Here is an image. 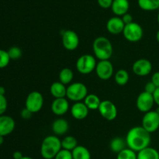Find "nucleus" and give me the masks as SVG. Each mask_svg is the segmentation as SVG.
<instances>
[{"instance_id":"obj_20","label":"nucleus","mask_w":159,"mask_h":159,"mask_svg":"<svg viewBox=\"0 0 159 159\" xmlns=\"http://www.w3.org/2000/svg\"><path fill=\"white\" fill-rule=\"evenodd\" d=\"M50 92L54 98H66L67 86L61 83L60 81H56L50 87Z\"/></svg>"},{"instance_id":"obj_8","label":"nucleus","mask_w":159,"mask_h":159,"mask_svg":"<svg viewBox=\"0 0 159 159\" xmlns=\"http://www.w3.org/2000/svg\"><path fill=\"white\" fill-rule=\"evenodd\" d=\"M141 126L150 133L156 132L159 129V115L155 110L144 113L141 121Z\"/></svg>"},{"instance_id":"obj_34","label":"nucleus","mask_w":159,"mask_h":159,"mask_svg":"<svg viewBox=\"0 0 159 159\" xmlns=\"http://www.w3.org/2000/svg\"><path fill=\"white\" fill-rule=\"evenodd\" d=\"M156 89H157L156 86H155V84L152 82V81H150V82H148L147 84H145V86H144V91L148 92V93L153 94L155 93V90H156Z\"/></svg>"},{"instance_id":"obj_26","label":"nucleus","mask_w":159,"mask_h":159,"mask_svg":"<svg viewBox=\"0 0 159 159\" xmlns=\"http://www.w3.org/2000/svg\"><path fill=\"white\" fill-rule=\"evenodd\" d=\"M138 4L144 11H155L159 9V0H138Z\"/></svg>"},{"instance_id":"obj_38","label":"nucleus","mask_w":159,"mask_h":159,"mask_svg":"<svg viewBox=\"0 0 159 159\" xmlns=\"http://www.w3.org/2000/svg\"><path fill=\"white\" fill-rule=\"evenodd\" d=\"M152 81L154 84L157 87V88L159 87V71L155 72L152 76Z\"/></svg>"},{"instance_id":"obj_23","label":"nucleus","mask_w":159,"mask_h":159,"mask_svg":"<svg viewBox=\"0 0 159 159\" xmlns=\"http://www.w3.org/2000/svg\"><path fill=\"white\" fill-rule=\"evenodd\" d=\"M58 79L61 83L65 84V86H68L71 84L74 79V73L70 68L65 67L62 69L59 73Z\"/></svg>"},{"instance_id":"obj_18","label":"nucleus","mask_w":159,"mask_h":159,"mask_svg":"<svg viewBox=\"0 0 159 159\" xmlns=\"http://www.w3.org/2000/svg\"><path fill=\"white\" fill-rule=\"evenodd\" d=\"M53 132L56 136H63L68 132L69 129V123L63 118H58L53 122L51 125Z\"/></svg>"},{"instance_id":"obj_28","label":"nucleus","mask_w":159,"mask_h":159,"mask_svg":"<svg viewBox=\"0 0 159 159\" xmlns=\"http://www.w3.org/2000/svg\"><path fill=\"white\" fill-rule=\"evenodd\" d=\"M78 146V141L73 136H66L61 140V147L63 149L72 151Z\"/></svg>"},{"instance_id":"obj_39","label":"nucleus","mask_w":159,"mask_h":159,"mask_svg":"<svg viewBox=\"0 0 159 159\" xmlns=\"http://www.w3.org/2000/svg\"><path fill=\"white\" fill-rule=\"evenodd\" d=\"M154 100H155V103L157 105L159 106V87L156 89V90L155 91V93L153 94Z\"/></svg>"},{"instance_id":"obj_36","label":"nucleus","mask_w":159,"mask_h":159,"mask_svg":"<svg viewBox=\"0 0 159 159\" xmlns=\"http://www.w3.org/2000/svg\"><path fill=\"white\" fill-rule=\"evenodd\" d=\"M20 115H21V117L23 119H29V118H31L33 113L30 112L27 108H24L21 111V112H20Z\"/></svg>"},{"instance_id":"obj_33","label":"nucleus","mask_w":159,"mask_h":159,"mask_svg":"<svg viewBox=\"0 0 159 159\" xmlns=\"http://www.w3.org/2000/svg\"><path fill=\"white\" fill-rule=\"evenodd\" d=\"M8 101L5 95L0 94V115H4L6 111L7 110Z\"/></svg>"},{"instance_id":"obj_16","label":"nucleus","mask_w":159,"mask_h":159,"mask_svg":"<svg viewBox=\"0 0 159 159\" xmlns=\"http://www.w3.org/2000/svg\"><path fill=\"white\" fill-rule=\"evenodd\" d=\"M71 116L77 120H83L88 116L89 109L82 101L75 102L70 108Z\"/></svg>"},{"instance_id":"obj_7","label":"nucleus","mask_w":159,"mask_h":159,"mask_svg":"<svg viewBox=\"0 0 159 159\" xmlns=\"http://www.w3.org/2000/svg\"><path fill=\"white\" fill-rule=\"evenodd\" d=\"M43 96L40 92L34 90L27 95L25 101V108L33 114L39 112L43 106Z\"/></svg>"},{"instance_id":"obj_45","label":"nucleus","mask_w":159,"mask_h":159,"mask_svg":"<svg viewBox=\"0 0 159 159\" xmlns=\"http://www.w3.org/2000/svg\"><path fill=\"white\" fill-rule=\"evenodd\" d=\"M155 112H157V113H158V115H159V106H158V107H157L156 108V109H155Z\"/></svg>"},{"instance_id":"obj_15","label":"nucleus","mask_w":159,"mask_h":159,"mask_svg":"<svg viewBox=\"0 0 159 159\" xmlns=\"http://www.w3.org/2000/svg\"><path fill=\"white\" fill-rule=\"evenodd\" d=\"M16 127L15 120L9 115H0V136L6 137L13 132Z\"/></svg>"},{"instance_id":"obj_21","label":"nucleus","mask_w":159,"mask_h":159,"mask_svg":"<svg viewBox=\"0 0 159 159\" xmlns=\"http://www.w3.org/2000/svg\"><path fill=\"white\" fill-rule=\"evenodd\" d=\"M138 159H159L158 150L152 147H148L137 153Z\"/></svg>"},{"instance_id":"obj_31","label":"nucleus","mask_w":159,"mask_h":159,"mask_svg":"<svg viewBox=\"0 0 159 159\" xmlns=\"http://www.w3.org/2000/svg\"><path fill=\"white\" fill-rule=\"evenodd\" d=\"M7 51L10 59H12V60L19 59L22 56V50L17 46L11 47V48H9Z\"/></svg>"},{"instance_id":"obj_22","label":"nucleus","mask_w":159,"mask_h":159,"mask_svg":"<svg viewBox=\"0 0 159 159\" xmlns=\"http://www.w3.org/2000/svg\"><path fill=\"white\" fill-rule=\"evenodd\" d=\"M101 101L99 97L95 94H88L83 102L89 110H98Z\"/></svg>"},{"instance_id":"obj_9","label":"nucleus","mask_w":159,"mask_h":159,"mask_svg":"<svg viewBox=\"0 0 159 159\" xmlns=\"http://www.w3.org/2000/svg\"><path fill=\"white\" fill-rule=\"evenodd\" d=\"M61 42L64 48L68 51H75L79 47L80 40L77 33L72 30H65L61 34Z\"/></svg>"},{"instance_id":"obj_3","label":"nucleus","mask_w":159,"mask_h":159,"mask_svg":"<svg viewBox=\"0 0 159 159\" xmlns=\"http://www.w3.org/2000/svg\"><path fill=\"white\" fill-rule=\"evenodd\" d=\"M93 50L94 56L99 60H110L113 53L111 41L103 36H99L95 39L93 43Z\"/></svg>"},{"instance_id":"obj_13","label":"nucleus","mask_w":159,"mask_h":159,"mask_svg":"<svg viewBox=\"0 0 159 159\" xmlns=\"http://www.w3.org/2000/svg\"><path fill=\"white\" fill-rule=\"evenodd\" d=\"M132 70L138 76H148L152 71V63L147 59H139L133 63Z\"/></svg>"},{"instance_id":"obj_4","label":"nucleus","mask_w":159,"mask_h":159,"mask_svg":"<svg viewBox=\"0 0 159 159\" xmlns=\"http://www.w3.org/2000/svg\"><path fill=\"white\" fill-rule=\"evenodd\" d=\"M88 95V88L81 82L71 83L67 86L66 98L74 102L82 101Z\"/></svg>"},{"instance_id":"obj_6","label":"nucleus","mask_w":159,"mask_h":159,"mask_svg":"<svg viewBox=\"0 0 159 159\" xmlns=\"http://www.w3.org/2000/svg\"><path fill=\"white\" fill-rule=\"evenodd\" d=\"M124 38L129 42H138L142 39L144 35V30L139 23L136 22L126 24L123 31Z\"/></svg>"},{"instance_id":"obj_41","label":"nucleus","mask_w":159,"mask_h":159,"mask_svg":"<svg viewBox=\"0 0 159 159\" xmlns=\"http://www.w3.org/2000/svg\"><path fill=\"white\" fill-rule=\"evenodd\" d=\"M5 94H6V89L2 86H0V94L5 95Z\"/></svg>"},{"instance_id":"obj_29","label":"nucleus","mask_w":159,"mask_h":159,"mask_svg":"<svg viewBox=\"0 0 159 159\" xmlns=\"http://www.w3.org/2000/svg\"><path fill=\"white\" fill-rule=\"evenodd\" d=\"M116 159H138V154L133 150L126 147L125 149L118 153Z\"/></svg>"},{"instance_id":"obj_2","label":"nucleus","mask_w":159,"mask_h":159,"mask_svg":"<svg viewBox=\"0 0 159 159\" xmlns=\"http://www.w3.org/2000/svg\"><path fill=\"white\" fill-rule=\"evenodd\" d=\"M61 148V140L57 136H47L40 145V155L43 159H54Z\"/></svg>"},{"instance_id":"obj_40","label":"nucleus","mask_w":159,"mask_h":159,"mask_svg":"<svg viewBox=\"0 0 159 159\" xmlns=\"http://www.w3.org/2000/svg\"><path fill=\"white\" fill-rule=\"evenodd\" d=\"M23 157V154H22V152H20V151H15V152L12 154V157H13V159H21Z\"/></svg>"},{"instance_id":"obj_44","label":"nucleus","mask_w":159,"mask_h":159,"mask_svg":"<svg viewBox=\"0 0 159 159\" xmlns=\"http://www.w3.org/2000/svg\"><path fill=\"white\" fill-rule=\"evenodd\" d=\"M21 159H34V158H33V157H29V156H23Z\"/></svg>"},{"instance_id":"obj_1","label":"nucleus","mask_w":159,"mask_h":159,"mask_svg":"<svg viewBox=\"0 0 159 159\" xmlns=\"http://www.w3.org/2000/svg\"><path fill=\"white\" fill-rule=\"evenodd\" d=\"M125 140L127 147L138 153L150 146L152 137L150 132L141 126H134L127 132Z\"/></svg>"},{"instance_id":"obj_10","label":"nucleus","mask_w":159,"mask_h":159,"mask_svg":"<svg viewBox=\"0 0 159 159\" xmlns=\"http://www.w3.org/2000/svg\"><path fill=\"white\" fill-rule=\"evenodd\" d=\"M95 72L100 80H108L114 74V68L110 60H99L96 64Z\"/></svg>"},{"instance_id":"obj_14","label":"nucleus","mask_w":159,"mask_h":159,"mask_svg":"<svg viewBox=\"0 0 159 159\" xmlns=\"http://www.w3.org/2000/svg\"><path fill=\"white\" fill-rule=\"evenodd\" d=\"M69 101L67 98H54L51 103V112L57 116H61L66 114L69 110Z\"/></svg>"},{"instance_id":"obj_19","label":"nucleus","mask_w":159,"mask_h":159,"mask_svg":"<svg viewBox=\"0 0 159 159\" xmlns=\"http://www.w3.org/2000/svg\"><path fill=\"white\" fill-rule=\"evenodd\" d=\"M130 9V2L128 0H113L111 9L115 16L122 17L127 13Z\"/></svg>"},{"instance_id":"obj_24","label":"nucleus","mask_w":159,"mask_h":159,"mask_svg":"<svg viewBox=\"0 0 159 159\" xmlns=\"http://www.w3.org/2000/svg\"><path fill=\"white\" fill-rule=\"evenodd\" d=\"M126 147H127L126 140L125 139H123L122 137H114V138L112 139L111 141H110V150H111L113 152L116 153V154L120 152L121 151L125 149Z\"/></svg>"},{"instance_id":"obj_42","label":"nucleus","mask_w":159,"mask_h":159,"mask_svg":"<svg viewBox=\"0 0 159 159\" xmlns=\"http://www.w3.org/2000/svg\"><path fill=\"white\" fill-rule=\"evenodd\" d=\"M4 142V137L2 136H0V145H2Z\"/></svg>"},{"instance_id":"obj_32","label":"nucleus","mask_w":159,"mask_h":159,"mask_svg":"<svg viewBox=\"0 0 159 159\" xmlns=\"http://www.w3.org/2000/svg\"><path fill=\"white\" fill-rule=\"evenodd\" d=\"M54 159H73L71 151L61 148Z\"/></svg>"},{"instance_id":"obj_17","label":"nucleus","mask_w":159,"mask_h":159,"mask_svg":"<svg viewBox=\"0 0 159 159\" xmlns=\"http://www.w3.org/2000/svg\"><path fill=\"white\" fill-rule=\"evenodd\" d=\"M124 21L120 17H111L108 20L107 23V29L109 33L112 34H119L123 33L124 29Z\"/></svg>"},{"instance_id":"obj_46","label":"nucleus","mask_w":159,"mask_h":159,"mask_svg":"<svg viewBox=\"0 0 159 159\" xmlns=\"http://www.w3.org/2000/svg\"><path fill=\"white\" fill-rule=\"evenodd\" d=\"M157 20H158V25H159V12H158V17H157Z\"/></svg>"},{"instance_id":"obj_25","label":"nucleus","mask_w":159,"mask_h":159,"mask_svg":"<svg viewBox=\"0 0 159 159\" xmlns=\"http://www.w3.org/2000/svg\"><path fill=\"white\" fill-rule=\"evenodd\" d=\"M73 159H91V154L87 147L82 145H78L72 151Z\"/></svg>"},{"instance_id":"obj_43","label":"nucleus","mask_w":159,"mask_h":159,"mask_svg":"<svg viewBox=\"0 0 159 159\" xmlns=\"http://www.w3.org/2000/svg\"><path fill=\"white\" fill-rule=\"evenodd\" d=\"M156 40H157V41L159 43V30L157 31V33H156Z\"/></svg>"},{"instance_id":"obj_37","label":"nucleus","mask_w":159,"mask_h":159,"mask_svg":"<svg viewBox=\"0 0 159 159\" xmlns=\"http://www.w3.org/2000/svg\"><path fill=\"white\" fill-rule=\"evenodd\" d=\"M121 18H122L123 21H124V24H125V25L128 24V23H132V22H134L133 21V17H132L131 14L128 13V12H127V13H126V14H124V16H122V17H121Z\"/></svg>"},{"instance_id":"obj_5","label":"nucleus","mask_w":159,"mask_h":159,"mask_svg":"<svg viewBox=\"0 0 159 159\" xmlns=\"http://www.w3.org/2000/svg\"><path fill=\"white\" fill-rule=\"evenodd\" d=\"M96 58L91 54H84L76 61L75 66L81 74L88 75L96 70Z\"/></svg>"},{"instance_id":"obj_27","label":"nucleus","mask_w":159,"mask_h":159,"mask_svg":"<svg viewBox=\"0 0 159 159\" xmlns=\"http://www.w3.org/2000/svg\"><path fill=\"white\" fill-rule=\"evenodd\" d=\"M130 79L129 73L126 70L121 69L114 73V80L119 86H124L128 83Z\"/></svg>"},{"instance_id":"obj_30","label":"nucleus","mask_w":159,"mask_h":159,"mask_svg":"<svg viewBox=\"0 0 159 159\" xmlns=\"http://www.w3.org/2000/svg\"><path fill=\"white\" fill-rule=\"evenodd\" d=\"M10 60L8 51L6 50L0 49V69H3L7 66Z\"/></svg>"},{"instance_id":"obj_12","label":"nucleus","mask_w":159,"mask_h":159,"mask_svg":"<svg viewBox=\"0 0 159 159\" xmlns=\"http://www.w3.org/2000/svg\"><path fill=\"white\" fill-rule=\"evenodd\" d=\"M155 104L153 94L145 91H143L139 94L136 100L137 108L143 113H146L149 111H152Z\"/></svg>"},{"instance_id":"obj_11","label":"nucleus","mask_w":159,"mask_h":159,"mask_svg":"<svg viewBox=\"0 0 159 159\" xmlns=\"http://www.w3.org/2000/svg\"><path fill=\"white\" fill-rule=\"evenodd\" d=\"M98 110H99L101 116L108 121H113L117 117V108H116V104L110 100H105V101H101Z\"/></svg>"},{"instance_id":"obj_35","label":"nucleus","mask_w":159,"mask_h":159,"mask_svg":"<svg viewBox=\"0 0 159 159\" xmlns=\"http://www.w3.org/2000/svg\"><path fill=\"white\" fill-rule=\"evenodd\" d=\"M113 0H97L98 5L102 9H109L111 8Z\"/></svg>"}]
</instances>
